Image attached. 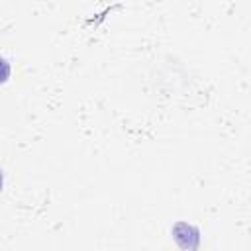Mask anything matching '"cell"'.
<instances>
[{
    "label": "cell",
    "instance_id": "cell-1",
    "mask_svg": "<svg viewBox=\"0 0 251 251\" xmlns=\"http://www.w3.org/2000/svg\"><path fill=\"white\" fill-rule=\"evenodd\" d=\"M173 235L176 239V243L184 249H194L198 247V229L186 222H178L173 227Z\"/></svg>",
    "mask_w": 251,
    "mask_h": 251
},
{
    "label": "cell",
    "instance_id": "cell-2",
    "mask_svg": "<svg viewBox=\"0 0 251 251\" xmlns=\"http://www.w3.org/2000/svg\"><path fill=\"white\" fill-rule=\"evenodd\" d=\"M10 73H12V69H10V63H8L4 57H0V84L8 82V78H10Z\"/></svg>",
    "mask_w": 251,
    "mask_h": 251
},
{
    "label": "cell",
    "instance_id": "cell-3",
    "mask_svg": "<svg viewBox=\"0 0 251 251\" xmlns=\"http://www.w3.org/2000/svg\"><path fill=\"white\" fill-rule=\"evenodd\" d=\"M2 186H4V173H2V169H0V192H2Z\"/></svg>",
    "mask_w": 251,
    "mask_h": 251
}]
</instances>
